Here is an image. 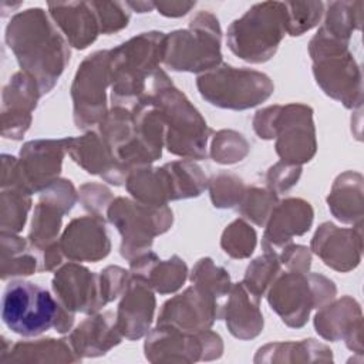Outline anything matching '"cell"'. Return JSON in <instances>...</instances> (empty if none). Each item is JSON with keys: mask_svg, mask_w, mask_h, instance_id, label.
Wrapping results in <instances>:
<instances>
[{"mask_svg": "<svg viewBox=\"0 0 364 364\" xmlns=\"http://www.w3.org/2000/svg\"><path fill=\"white\" fill-rule=\"evenodd\" d=\"M277 202V193H274L269 188L252 186L246 189L245 196L237 206V210L245 219L252 220L257 226H263L266 225Z\"/></svg>", "mask_w": 364, "mask_h": 364, "instance_id": "obj_38", "label": "cell"}, {"mask_svg": "<svg viewBox=\"0 0 364 364\" xmlns=\"http://www.w3.org/2000/svg\"><path fill=\"white\" fill-rule=\"evenodd\" d=\"M4 38L21 70L37 81L41 94L50 92L70 61V47L46 11L34 7L14 14Z\"/></svg>", "mask_w": 364, "mask_h": 364, "instance_id": "obj_1", "label": "cell"}, {"mask_svg": "<svg viewBox=\"0 0 364 364\" xmlns=\"http://www.w3.org/2000/svg\"><path fill=\"white\" fill-rule=\"evenodd\" d=\"M314 328L328 341L344 338L351 351L361 354V309L354 299L344 296L320 307L314 316Z\"/></svg>", "mask_w": 364, "mask_h": 364, "instance_id": "obj_22", "label": "cell"}, {"mask_svg": "<svg viewBox=\"0 0 364 364\" xmlns=\"http://www.w3.org/2000/svg\"><path fill=\"white\" fill-rule=\"evenodd\" d=\"M208 188L213 206L222 209L239 206L246 192L243 181L233 173L215 175L208 182Z\"/></svg>", "mask_w": 364, "mask_h": 364, "instance_id": "obj_41", "label": "cell"}, {"mask_svg": "<svg viewBox=\"0 0 364 364\" xmlns=\"http://www.w3.org/2000/svg\"><path fill=\"white\" fill-rule=\"evenodd\" d=\"M131 276L146 283L152 290L161 294H169L182 287L188 277L186 263L172 256L168 260H159L152 252H145L129 260Z\"/></svg>", "mask_w": 364, "mask_h": 364, "instance_id": "obj_28", "label": "cell"}, {"mask_svg": "<svg viewBox=\"0 0 364 364\" xmlns=\"http://www.w3.org/2000/svg\"><path fill=\"white\" fill-rule=\"evenodd\" d=\"M311 250L334 270L354 269L361 259V225L341 229L330 222L323 223L311 239Z\"/></svg>", "mask_w": 364, "mask_h": 364, "instance_id": "obj_20", "label": "cell"}, {"mask_svg": "<svg viewBox=\"0 0 364 364\" xmlns=\"http://www.w3.org/2000/svg\"><path fill=\"white\" fill-rule=\"evenodd\" d=\"M309 54L320 88L347 108L361 107V73L348 48H327Z\"/></svg>", "mask_w": 364, "mask_h": 364, "instance_id": "obj_13", "label": "cell"}, {"mask_svg": "<svg viewBox=\"0 0 364 364\" xmlns=\"http://www.w3.org/2000/svg\"><path fill=\"white\" fill-rule=\"evenodd\" d=\"M53 290L58 303L73 313L94 314L105 306L100 290V274L70 262L53 277Z\"/></svg>", "mask_w": 364, "mask_h": 364, "instance_id": "obj_18", "label": "cell"}, {"mask_svg": "<svg viewBox=\"0 0 364 364\" xmlns=\"http://www.w3.org/2000/svg\"><path fill=\"white\" fill-rule=\"evenodd\" d=\"M166 34L141 33L109 50L112 104L135 105L145 94L152 74L164 61Z\"/></svg>", "mask_w": 364, "mask_h": 364, "instance_id": "obj_3", "label": "cell"}, {"mask_svg": "<svg viewBox=\"0 0 364 364\" xmlns=\"http://www.w3.org/2000/svg\"><path fill=\"white\" fill-rule=\"evenodd\" d=\"M155 296L152 289L131 276L127 290L118 304L115 314L117 327L122 337L138 340L149 333L155 313Z\"/></svg>", "mask_w": 364, "mask_h": 364, "instance_id": "obj_23", "label": "cell"}, {"mask_svg": "<svg viewBox=\"0 0 364 364\" xmlns=\"http://www.w3.org/2000/svg\"><path fill=\"white\" fill-rule=\"evenodd\" d=\"M107 218L122 236L119 250L127 260L149 252L154 237L169 230L173 220L168 205H146L128 198L112 199Z\"/></svg>", "mask_w": 364, "mask_h": 364, "instance_id": "obj_10", "label": "cell"}, {"mask_svg": "<svg viewBox=\"0 0 364 364\" xmlns=\"http://www.w3.org/2000/svg\"><path fill=\"white\" fill-rule=\"evenodd\" d=\"M196 87L202 98L209 104L236 111L259 105L274 90L269 75L255 70L236 68L225 63L200 74L196 80Z\"/></svg>", "mask_w": 364, "mask_h": 364, "instance_id": "obj_7", "label": "cell"}, {"mask_svg": "<svg viewBox=\"0 0 364 364\" xmlns=\"http://www.w3.org/2000/svg\"><path fill=\"white\" fill-rule=\"evenodd\" d=\"M284 4L287 14L286 31L290 36H301L313 28L324 11L321 1H284Z\"/></svg>", "mask_w": 364, "mask_h": 364, "instance_id": "obj_40", "label": "cell"}, {"mask_svg": "<svg viewBox=\"0 0 364 364\" xmlns=\"http://www.w3.org/2000/svg\"><path fill=\"white\" fill-rule=\"evenodd\" d=\"M58 242L64 257L71 262L95 263L108 256L111 250L105 222L97 216L73 219Z\"/></svg>", "mask_w": 364, "mask_h": 364, "instance_id": "obj_21", "label": "cell"}, {"mask_svg": "<svg viewBox=\"0 0 364 364\" xmlns=\"http://www.w3.org/2000/svg\"><path fill=\"white\" fill-rule=\"evenodd\" d=\"M48 10L54 24L74 48L84 50L98 37L100 23L91 3H48Z\"/></svg>", "mask_w": 364, "mask_h": 364, "instance_id": "obj_26", "label": "cell"}, {"mask_svg": "<svg viewBox=\"0 0 364 364\" xmlns=\"http://www.w3.org/2000/svg\"><path fill=\"white\" fill-rule=\"evenodd\" d=\"M191 282L192 284L205 289L220 301L228 297L232 287L229 273L223 267L216 266L209 257L198 260L192 269Z\"/></svg>", "mask_w": 364, "mask_h": 364, "instance_id": "obj_35", "label": "cell"}, {"mask_svg": "<svg viewBox=\"0 0 364 364\" xmlns=\"http://www.w3.org/2000/svg\"><path fill=\"white\" fill-rule=\"evenodd\" d=\"M141 100L151 102L159 111L165 124V145L171 154L185 159L206 156L212 129L164 70L158 68L152 74Z\"/></svg>", "mask_w": 364, "mask_h": 364, "instance_id": "obj_2", "label": "cell"}, {"mask_svg": "<svg viewBox=\"0 0 364 364\" xmlns=\"http://www.w3.org/2000/svg\"><path fill=\"white\" fill-rule=\"evenodd\" d=\"M223 303L205 289L193 284L183 293L164 303L158 324H166L183 331H200L222 318Z\"/></svg>", "mask_w": 364, "mask_h": 364, "instance_id": "obj_15", "label": "cell"}, {"mask_svg": "<svg viewBox=\"0 0 364 364\" xmlns=\"http://www.w3.org/2000/svg\"><path fill=\"white\" fill-rule=\"evenodd\" d=\"M80 200L82 206L92 213V216L104 219V212H107L112 202V195L104 185L85 183L80 188Z\"/></svg>", "mask_w": 364, "mask_h": 364, "instance_id": "obj_45", "label": "cell"}, {"mask_svg": "<svg viewBox=\"0 0 364 364\" xmlns=\"http://www.w3.org/2000/svg\"><path fill=\"white\" fill-rule=\"evenodd\" d=\"M277 257L282 266L287 267L289 272L307 273L311 264V255L306 246L289 243L279 253Z\"/></svg>", "mask_w": 364, "mask_h": 364, "instance_id": "obj_46", "label": "cell"}, {"mask_svg": "<svg viewBox=\"0 0 364 364\" xmlns=\"http://www.w3.org/2000/svg\"><path fill=\"white\" fill-rule=\"evenodd\" d=\"M330 212L343 223L361 225L363 178L355 172H344L334 181L327 198Z\"/></svg>", "mask_w": 364, "mask_h": 364, "instance_id": "obj_31", "label": "cell"}, {"mask_svg": "<svg viewBox=\"0 0 364 364\" xmlns=\"http://www.w3.org/2000/svg\"><path fill=\"white\" fill-rule=\"evenodd\" d=\"M77 199V191L68 179L58 178L40 192V199L34 206L31 229L27 237L36 253L58 245L57 239L63 216L73 209Z\"/></svg>", "mask_w": 364, "mask_h": 364, "instance_id": "obj_14", "label": "cell"}, {"mask_svg": "<svg viewBox=\"0 0 364 364\" xmlns=\"http://www.w3.org/2000/svg\"><path fill=\"white\" fill-rule=\"evenodd\" d=\"M131 282V272L119 266H108L100 273V290L104 303L122 296Z\"/></svg>", "mask_w": 364, "mask_h": 364, "instance_id": "obj_43", "label": "cell"}, {"mask_svg": "<svg viewBox=\"0 0 364 364\" xmlns=\"http://www.w3.org/2000/svg\"><path fill=\"white\" fill-rule=\"evenodd\" d=\"M132 10H136L138 13H146L155 7V3H146V1H127L125 3Z\"/></svg>", "mask_w": 364, "mask_h": 364, "instance_id": "obj_48", "label": "cell"}, {"mask_svg": "<svg viewBox=\"0 0 364 364\" xmlns=\"http://www.w3.org/2000/svg\"><path fill=\"white\" fill-rule=\"evenodd\" d=\"M222 31L218 18L199 11L185 30L166 34L164 64L173 71L206 73L222 64Z\"/></svg>", "mask_w": 364, "mask_h": 364, "instance_id": "obj_6", "label": "cell"}, {"mask_svg": "<svg viewBox=\"0 0 364 364\" xmlns=\"http://www.w3.org/2000/svg\"><path fill=\"white\" fill-rule=\"evenodd\" d=\"M253 129L263 139L276 138V154L283 162L301 165L316 154L313 109L303 104L272 105L259 109Z\"/></svg>", "mask_w": 364, "mask_h": 364, "instance_id": "obj_4", "label": "cell"}, {"mask_svg": "<svg viewBox=\"0 0 364 364\" xmlns=\"http://www.w3.org/2000/svg\"><path fill=\"white\" fill-rule=\"evenodd\" d=\"M37 81L26 71L14 73L3 88L1 95V135L21 139L31 124V112L41 97Z\"/></svg>", "mask_w": 364, "mask_h": 364, "instance_id": "obj_16", "label": "cell"}, {"mask_svg": "<svg viewBox=\"0 0 364 364\" xmlns=\"http://www.w3.org/2000/svg\"><path fill=\"white\" fill-rule=\"evenodd\" d=\"M337 289L326 276L316 273H280L267 290V301L289 327H303L313 309L334 299Z\"/></svg>", "mask_w": 364, "mask_h": 364, "instance_id": "obj_8", "label": "cell"}, {"mask_svg": "<svg viewBox=\"0 0 364 364\" xmlns=\"http://www.w3.org/2000/svg\"><path fill=\"white\" fill-rule=\"evenodd\" d=\"M176 199H188L199 196L208 188V178L202 168L191 159L173 161L168 164Z\"/></svg>", "mask_w": 364, "mask_h": 364, "instance_id": "obj_34", "label": "cell"}, {"mask_svg": "<svg viewBox=\"0 0 364 364\" xmlns=\"http://www.w3.org/2000/svg\"><path fill=\"white\" fill-rule=\"evenodd\" d=\"M68 144L70 138L34 139L21 146L18 166L31 193H40L58 179Z\"/></svg>", "mask_w": 364, "mask_h": 364, "instance_id": "obj_17", "label": "cell"}, {"mask_svg": "<svg viewBox=\"0 0 364 364\" xmlns=\"http://www.w3.org/2000/svg\"><path fill=\"white\" fill-rule=\"evenodd\" d=\"M122 334L117 327L114 313H94L82 320L70 334L68 341L75 354L82 357H98L118 346Z\"/></svg>", "mask_w": 364, "mask_h": 364, "instance_id": "obj_25", "label": "cell"}, {"mask_svg": "<svg viewBox=\"0 0 364 364\" xmlns=\"http://www.w3.org/2000/svg\"><path fill=\"white\" fill-rule=\"evenodd\" d=\"M67 152L88 173L100 175L115 186L122 185L128 178V173L118 165L101 135L94 131L78 138H70Z\"/></svg>", "mask_w": 364, "mask_h": 364, "instance_id": "obj_24", "label": "cell"}, {"mask_svg": "<svg viewBox=\"0 0 364 364\" xmlns=\"http://www.w3.org/2000/svg\"><path fill=\"white\" fill-rule=\"evenodd\" d=\"M313 223V208L300 198H287L273 208L262 240L264 252L279 253L294 236L309 232Z\"/></svg>", "mask_w": 364, "mask_h": 364, "instance_id": "obj_19", "label": "cell"}, {"mask_svg": "<svg viewBox=\"0 0 364 364\" xmlns=\"http://www.w3.org/2000/svg\"><path fill=\"white\" fill-rule=\"evenodd\" d=\"M0 360L13 363H75L81 358L73 350L68 338H43L16 343L10 350L1 351Z\"/></svg>", "mask_w": 364, "mask_h": 364, "instance_id": "obj_30", "label": "cell"}, {"mask_svg": "<svg viewBox=\"0 0 364 364\" xmlns=\"http://www.w3.org/2000/svg\"><path fill=\"white\" fill-rule=\"evenodd\" d=\"M287 24L284 1L252 6L228 28V46L239 58L259 64L270 60L283 40Z\"/></svg>", "mask_w": 364, "mask_h": 364, "instance_id": "obj_5", "label": "cell"}, {"mask_svg": "<svg viewBox=\"0 0 364 364\" xmlns=\"http://www.w3.org/2000/svg\"><path fill=\"white\" fill-rule=\"evenodd\" d=\"M91 6L100 23V33L111 34L128 26L129 13L125 9L127 4L118 1H91Z\"/></svg>", "mask_w": 364, "mask_h": 364, "instance_id": "obj_42", "label": "cell"}, {"mask_svg": "<svg viewBox=\"0 0 364 364\" xmlns=\"http://www.w3.org/2000/svg\"><path fill=\"white\" fill-rule=\"evenodd\" d=\"M256 242V230L245 219H236L223 230L220 246L230 257L246 259L253 253Z\"/></svg>", "mask_w": 364, "mask_h": 364, "instance_id": "obj_37", "label": "cell"}, {"mask_svg": "<svg viewBox=\"0 0 364 364\" xmlns=\"http://www.w3.org/2000/svg\"><path fill=\"white\" fill-rule=\"evenodd\" d=\"M31 208V192L21 185L1 186L0 226L1 232L18 233L26 225Z\"/></svg>", "mask_w": 364, "mask_h": 364, "instance_id": "obj_33", "label": "cell"}, {"mask_svg": "<svg viewBox=\"0 0 364 364\" xmlns=\"http://www.w3.org/2000/svg\"><path fill=\"white\" fill-rule=\"evenodd\" d=\"M301 175V165H294L289 162L274 164L266 175L267 188L274 193H282L294 186Z\"/></svg>", "mask_w": 364, "mask_h": 364, "instance_id": "obj_44", "label": "cell"}, {"mask_svg": "<svg viewBox=\"0 0 364 364\" xmlns=\"http://www.w3.org/2000/svg\"><path fill=\"white\" fill-rule=\"evenodd\" d=\"M282 270V263L276 253L264 252L263 256L255 259L246 269L243 284L255 294L262 297L277 279Z\"/></svg>", "mask_w": 364, "mask_h": 364, "instance_id": "obj_36", "label": "cell"}, {"mask_svg": "<svg viewBox=\"0 0 364 364\" xmlns=\"http://www.w3.org/2000/svg\"><path fill=\"white\" fill-rule=\"evenodd\" d=\"M61 304L40 284L13 280L3 291L1 320L23 337H36L55 326Z\"/></svg>", "mask_w": 364, "mask_h": 364, "instance_id": "obj_9", "label": "cell"}, {"mask_svg": "<svg viewBox=\"0 0 364 364\" xmlns=\"http://www.w3.org/2000/svg\"><path fill=\"white\" fill-rule=\"evenodd\" d=\"M109 84V50H100L87 55L78 65L71 85L77 128L87 129L100 124L107 115L105 91Z\"/></svg>", "mask_w": 364, "mask_h": 364, "instance_id": "obj_12", "label": "cell"}, {"mask_svg": "<svg viewBox=\"0 0 364 364\" xmlns=\"http://www.w3.org/2000/svg\"><path fill=\"white\" fill-rule=\"evenodd\" d=\"M249 154V144L245 136L232 129H222L215 134L210 145V156L215 162L230 165L242 161Z\"/></svg>", "mask_w": 364, "mask_h": 364, "instance_id": "obj_39", "label": "cell"}, {"mask_svg": "<svg viewBox=\"0 0 364 364\" xmlns=\"http://www.w3.org/2000/svg\"><path fill=\"white\" fill-rule=\"evenodd\" d=\"M127 191L131 196L146 205H166L169 200H176L172 175L168 164L161 168L141 166L129 172Z\"/></svg>", "mask_w": 364, "mask_h": 364, "instance_id": "obj_29", "label": "cell"}, {"mask_svg": "<svg viewBox=\"0 0 364 364\" xmlns=\"http://www.w3.org/2000/svg\"><path fill=\"white\" fill-rule=\"evenodd\" d=\"M195 1H159L155 3V9L162 16L181 17L185 16L192 7H195Z\"/></svg>", "mask_w": 364, "mask_h": 364, "instance_id": "obj_47", "label": "cell"}, {"mask_svg": "<svg viewBox=\"0 0 364 364\" xmlns=\"http://www.w3.org/2000/svg\"><path fill=\"white\" fill-rule=\"evenodd\" d=\"M1 279L14 276H30L38 272V257L28 240L17 233L1 232Z\"/></svg>", "mask_w": 364, "mask_h": 364, "instance_id": "obj_32", "label": "cell"}, {"mask_svg": "<svg viewBox=\"0 0 364 364\" xmlns=\"http://www.w3.org/2000/svg\"><path fill=\"white\" fill-rule=\"evenodd\" d=\"M260 297L249 290L243 282L230 287L222 307V318L226 320L228 330L240 340L257 337L263 330V316L259 309Z\"/></svg>", "mask_w": 364, "mask_h": 364, "instance_id": "obj_27", "label": "cell"}, {"mask_svg": "<svg viewBox=\"0 0 364 364\" xmlns=\"http://www.w3.org/2000/svg\"><path fill=\"white\" fill-rule=\"evenodd\" d=\"M144 351L146 360L151 363L209 361L222 355L223 343L220 336L209 328L183 331L172 326L156 324L146 334Z\"/></svg>", "mask_w": 364, "mask_h": 364, "instance_id": "obj_11", "label": "cell"}]
</instances>
